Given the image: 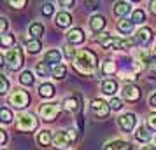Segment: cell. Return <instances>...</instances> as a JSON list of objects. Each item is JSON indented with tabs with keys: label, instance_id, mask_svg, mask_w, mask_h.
<instances>
[{
	"label": "cell",
	"instance_id": "obj_1",
	"mask_svg": "<svg viewBox=\"0 0 156 150\" xmlns=\"http://www.w3.org/2000/svg\"><path fill=\"white\" fill-rule=\"evenodd\" d=\"M74 63V68L83 73V75H93L95 70H97V65H98V58L97 54L90 49H83L77 52L76 59L72 61Z\"/></svg>",
	"mask_w": 156,
	"mask_h": 150
},
{
	"label": "cell",
	"instance_id": "obj_2",
	"mask_svg": "<svg viewBox=\"0 0 156 150\" xmlns=\"http://www.w3.org/2000/svg\"><path fill=\"white\" fill-rule=\"evenodd\" d=\"M98 44L104 49H132L137 45L135 38H119V37H112L111 33H102Z\"/></svg>",
	"mask_w": 156,
	"mask_h": 150
},
{
	"label": "cell",
	"instance_id": "obj_3",
	"mask_svg": "<svg viewBox=\"0 0 156 150\" xmlns=\"http://www.w3.org/2000/svg\"><path fill=\"white\" fill-rule=\"evenodd\" d=\"M4 61L11 70H20L23 66V51L20 47H11L7 49V52L4 54Z\"/></svg>",
	"mask_w": 156,
	"mask_h": 150
},
{
	"label": "cell",
	"instance_id": "obj_4",
	"mask_svg": "<svg viewBox=\"0 0 156 150\" xmlns=\"http://www.w3.org/2000/svg\"><path fill=\"white\" fill-rule=\"evenodd\" d=\"M62 103H55V101H49V103H42L41 107H39V115H41V119L46 122H51L55 121L60 114V110H62Z\"/></svg>",
	"mask_w": 156,
	"mask_h": 150
},
{
	"label": "cell",
	"instance_id": "obj_5",
	"mask_svg": "<svg viewBox=\"0 0 156 150\" xmlns=\"http://www.w3.org/2000/svg\"><path fill=\"white\" fill-rule=\"evenodd\" d=\"M39 128V121L34 114H21L18 117V129L20 131H25V133H34L35 129Z\"/></svg>",
	"mask_w": 156,
	"mask_h": 150
},
{
	"label": "cell",
	"instance_id": "obj_6",
	"mask_svg": "<svg viewBox=\"0 0 156 150\" xmlns=\"http://www.w3.org/2000/svg\"><path fill=\"white\" fill-rule=\"evenodd\" d=\"M7 103L12 108H25L30 103V94L23 89H14L12 94L7 98Z\"/></svg>",
	"mask_w": 156,
	"mask_h": 150
},
{
	"label": "cell",
	"instance_id": "obj_7",
	"mask_svg": "<svg viewBox=\"0 0 156 150\" xmlns=\"http://www.w3.org/2000/svg\"><path fill=\"white\" fill-rule=\"evenodd\" d=\"M91 112L95 117H98V119H105L109 112H111V107H109V103H105L104 100H100V98H95L91 101Z\"/></svg>",
	"mask_w": 156,
	"mask_h": 150
},
{
	"label": "cell",
	"instance_id": "obj_8",
	"mask_svg": "<svg viewBox=\"0 0 156 150\" xmlns=\"http://www.w3.org/2000/svg\"><path fill=\"white\" fill-rule=\"evenodd\" d=\"M118 124H119V128L125 131V133H130V131H133L135 126H137V115L132 114V112H126V114H123L118 117Z\"/></svg>",
	"mask_w": 156,
	"mask_h": 150
},
{
	"label": "cell",
	"instance_id": "obj_9",
	"mask_svg": "<svg viewBox=\"0 0 156 150\" xmlns=\"http://www.w3.org/2000/svg\"><path fill=\"white\" fill-rule=\"evenodd\" d=\"M121 94H123V100L130 101V103H135V101L140 100L142 91H140V89H139L137 86H135V84H126V86L123 87Z\"/></svg>",
	"mask_w": 156,
	"mask_h": 150
},
{
	"label": "cell",
	"instance_id": "obj_10",
	"mask_svg": "<svg viewBox=\"0 0 156 150\" xmlns=\"http://www.w3.org/2000/svg\"><path fill=\"white\" fill-rule=\"evenodd\" d=\"M133 38H135V44H137V45L146 47V45H149L151 40H153V30L147 28V26H142V28L135 33Z\"/></svg>",
	"mask_w": 156,
	"mask_h": 150
},
{
	"label": "cell",
	"instance_id": "obj_11",
	"mask_svg": "<svg viewBox=\"0 0 156 150\" xmlns=\"http://www.w3.org/2000/svg\"><path fill=\"white\" fill-rule=\"evenodd\" d=\"M72 143L70 136H69V131H56L53 135V147L55 148H67Z\"/></svg>",
	"mask_w": 156,
	"mask_h": 150
},
{
	"label": "cell",
	"instance_id": "obj_12",
	"mask_svg": "<svg viewBox=\"0 0 156 150\" xmlns=\"http://www.w3.org/2000/svg\"><path fill=\"white\" fill-rule=\"evenodd\" d=\"M65 35H67V40L70 45H77V44H83L86 40V33L81 28H70Z\"/></svg>",
	"mask_w": 156,
	"mask_h": 150
},
{
	"label": "cell",
	"instance_id": "obj_13",
	"mask_svg": "<svg viewBox=\"0 0 156 150\" xmlns=\"http://www.w3.org/2000/svg\"><path fill=\"white\" fill-rule=\"evenodd\" d=\"M42 61L48 63L49 66H56V65H60V61H62V52H60L58 49H49L46 54H44Z\"/></svg>",
	"mask_w": 156,
	"mask_h": 150
},
{
	"label": "cell",
	"instance_id": "obj_14",
	"mask_svg": "<svg viewBox=\"0 0 156 150\" xmlns=\"http://www.w3.org/2000/svg\"><path fill=\"white\" fill-rule=\"evenodd\" d=\"M62 105H63V108L69 110V112H77L79 107H81V96H79V94H72L69 98H65V101Z\"/></svg>",
	"mask_w": 156,
	"mask_h": 150
},
{
	"label": "cell",
	"instance_id": "obj_15",
	"mask_svg": "<svg viewBox=\"0 0 156 150\" xmlns=\"http://www.w3.org/2000/svg\"><path fill=\"white\" fill-rule=\"evenodd\" d=\"M90 28H91V32H95V33H100L102 30L105 28V18L100 14H93L91 18H90Z\"/></svg>",
	"mask_w": 156,
	"mask_h": 150
},
{
	"label": "cell",
	"instance_id": "obj_16",
	"mask_svg": "<svg viewBox=\"0 0 156 150\" xmlns=\"http://www.w3.org/2000/svg\"><path fill=\"white\" fill-rule=\"evenodd\" d=\"M130 12H132V4H128V2H116V5H114V16L125 19Z\"/></svg>",
	"mask_w": 156,
	"mask_h": 150
},
{
	"label": "cell",
	"instance_id": "obj_17",
	"mask_svg": "<svg viewBox=\"0 0 156 150\" xmlns=\"http://www.w3.org/2000/svg\"><path fill=\"white\" fill-rule=\"evenodd\" d=\"M100 87H102V93L107 94V96H111V98H114V94L118 93V82L112 79H105Z\"/></svg>",
	"mask_w": 156,
	"mask_h": 150
},
{
	"label": "cell",
	"instance_id": "obj_18",
	"mask_svg": "<svg viewBox=\"0 0 156 150\" xmlns=\"http://www.w3.org/2000/svg\"><path fill=\"white\" fill-rule=\"evenodd\" d=\"M104 150H132V143L125 142V140H112V142L105 143Z\"/></svg>",
	"mask_w": 156,
	"mask_h": 150
},
{
	"label": "cell",
	"instance_id": "obj_19",
	"mask_svg": "<svg viewBox=\"0 0 156 150\" xmlns=\"http://www.w3.org/2000/svg\"><path fill=\"white\" fill-rule=\"evenodd\" d=\"M55 25H56L58 28H69L72 25V16L69 12H58L56 18H55Z\"/></svg>",
	"mask_w": 156,
	"mask_h": 150
},
{
	"label": "cell",
	"instance_id": "obj_20",
	"mask_svg": "<svg viewBox=\"0 0 156 150\" xmlns=\"http://www.w3.org/2000/svg\"><path fill=\"white\" fill-rule=\"evenodd\" d=\"M151 138H153V135L149 133V128H146V126H139L137 128V131H135V140L139 143H147V142H151Z\"/></svg>",
	"mask_w": 156,
	"mask_h": 150
},
{
	"label": "cell",
	"instance_id": "obj_21",
	"mask_svg": "<svg viewBox=\"0 0 156 150\" xmlns=\"http://www.w3.org/2000/svg\"><path fill=\"white\" fill-rule=\"evenodd\" d=\"M37 143L41 147H49V145H53V135H51V131L42 129L41 133H37Z\"/></svg>",
	"mask_w": 156,
	"mask_h": 150
},
{
	"label": "cell",
	"instance_id": "obj_22",
	"mask_svg": "<svg viewBox=\"0 0 156 150\" xmlns=\"http://www.w3.org/2000/svg\"><path fill=\"white\" fill-rule=\"evenodd\" d=\"M39 96L41 98H53L55 96V86L49 82H44L39 86Z\"/></svg>",
	"mask_w": 156,
	"mask_h": 150
},
{
	"label": "cell",
	"instance_id": "obj_23",
	"mask_svg": "<svg viewBox=\"0 0 156 150\" xmlns=\"http://www.w3.org/2000/svg\"><path fill=\"white\" fill-rule=\"evenodd\" d=\"M44 30H46V28H44L42 23H32V25H30V28H28V33L34 37L35 40H39V38L44 35Z\"/></svg>",
	"mask_w": 156,
	"mask_h": 150
},
{
	"label": "cell",
	"instance_id": "obj_24",
	"mask_svg": "<svg viewBox=\"0 0 156 150\" xmlns=\"http://www.w3.org/2000/svg\"><path fill=\"white\" fill-rule=\"evenodd\" d=\"M34 82H35V77H34V73H32L30 70H23V72H21V75H20V84H21V86L30 87V86H34Z\"/></svg>",
	"mask_w": 156,
	"mask_h": 150
},
{
	"label": "cell",
	"instance_id": "obj_25",
	"mask_svg": "<svg viewBox=\"0 0 156 150\" xmlns=\"http://www.w3.org/2000/svg\"><path fill=\"white\" fill-rule=\"evenodd\" d=\"M133 21L132 19H121L119 23H118V30H119L121 33H125V35H130L132 32H133Z\"/></svg>",
	"mask_w": 156,
	"mask_h": 150
},
{
	"label": "cell",
	"instance_id": "obj_26",
	"mask_svg": "<svg viewBox=\"0 0 156 150\" xmlns=\"http://www.w3.org/2000/svg\"><path fill=\"white\" fill-rule=\"evenodd\" d=\"M25 47H27V51H28L30 54H37V52H41V49H42V42L32 38V40H27Z\"/></svg>",
	"mask_w": 156,
	"mask_h": 150
},
{
	"label": "cell",
	"instance_id": "obj_27",
	"mask_svg": "<svg viewBox=\"0 0 156 150\" xmlns=\"http://www.w3.org/2000/svg\"><path fill=\"white\" fill-rule=\"evenodd\" d=\"M35 73L39 75V77H48V75L53 73V68H51L48 63L41 61V63H37V66H35Z\"/></svg>",
	"mask_w": 156,
	"mask_h": 150
},
{
	"label": "cell",
	"instance_id": "obj_28",
	"mask_svg": "<svg viewBox=\"0 0 156 150\" xmlns=\"http://www.w3.org/2000/svg\"><path fill=\"white\" fill-rule=\"evenodd\" d=\"M53 79H56V80H62L67 75V65H63V63H60V65H56V66H53Z\"/></svg>",
	"mask_w": 156,
	"mask_h": 150
},
{
	"label": "cell",
	"instance_id": "obj_29",
	"mask_svg": "<svg viewBox=\"0 0 156 150\" xmlns=\"http://www.w3.org/2000/svg\"><path fill=\"white\" fill-rule=\"evenodd\" d=\"M132 21H133V25H142V23H146V12H144L142 9H135L133 12H132Z\"/></svg>",
	"mask_w": 156,
	"mask_h": 150
},
{
	"label": "cell",
	"instance_id": "obj_30",
	"mask_svg": "<svg viewBox=\"0 0 156 150\" xmlns=\"http://www.w3.org/2000/svg\"><path fill=\"white\" fill-rule=\"evenodd\" d=\"M0 121L4 122V124H9V122L12 121V112H11L7 107H4L0 110Z\"/></svg>",
	"mask_w": 156,
	"mask_h": 150
},
{
	"label": "cell",
	"instance_id": "obj_31",
	"mask_svg": "<svg viewBox=\"0 0 156 150\" xmlns=\"http://www.w3.org/2000/svg\"><path fill=\"white\" fill-rule=\"evenodd\" d=\"M102 72H104L105 75H111V73L116 72V65H114L112 61H109V59H107V61L102 63Z\"/></svg>",
	"mask_w": 156,
	"mask_h": 150
},
{
	"label": "cell",
	"instance_id": "obj_32",
	"mask_svg": "<svg viewBox=\"0 0 156 150\" xmlns=\"http://www.w3.org/2000/svg\"><path fill=\"white\" fill-rule=\"evenodd\" d=\"M63 56L67 58V59L74 61V59H76V56H77V52H76V49H74L72 45H65V47H63Z\"/></svg>",
	"mask_w": 156,
	"mask_h": 150
},
{
	"label": "cell",
	"instance_id": "obj_33",
	"mask_svg": "<svg viewBox=\"0 0 156 150\" xmlns=\"http://www.w3.org/2000/svg\"><path fill=\"white\" fill-rule=\"evenodd\" d=\"M0 44H2V47H14V35H9V33H5V35H2V40H0Z\"/></svg>",
	"mask_w": 156,
	"mask_h": 150
},
{
	"label": "cell",
	"instance_id": "obj_34",
	"mask_svg": "<svg viewBox=\"0 0 156 150\" xmlns=\"http://www.w3.org/2000/svg\"><path fill=\"white\" fill-rule=\"evenodd\" d=\"M109 107H111V110H114V112H118V110H121L123 108V100H119V98H111V101H109Z\"/></svg>",
	"mask_w": 156,
	"mask_h": 150
},
{
	"label": "cell",
	"instance_id": "obj_35",
	"mask_svg": "<svg viewBox=\"0 0 156 150\" xmlns=\"http://www.w3.org/2000/svg\"><path fill=\"white\" fill-rule=\"evenodd\" d=\"M0 82H2V89H0V93L2 94H5L9 91V80L5 75H0Z\"/></svg>",
	"mask_w": 156,
	"mask_h": 150
},
{
	"label": "cell",
	"instance_id": "obj_36",
	"mask_svg": "<svg viewBox=\"0 0 156 150\" xmlns=\"http://www.w3.org/2000/svg\"><path fill=\"white\" fill-rule=\"evenodd\" d=\"M147 128L151 131H156V114H151L147 117Z\"/></svg>",
	"mask_w": 156,
	"mask_h": 150
},
{
	"label": "cell",
	"instance_id": "obj_37",
	"mask_svg": "<svg viewBox=\"0 0 156 150\" xmlns=\"http://www.w3.org/2000/svg\"><path fill=\"white\" fill-rule=\"evenodd\" d=\"M53 12H55V5H53V4H44L42 5V14L44 16H51Z\"/></svg>",
	"mask_w": 156,
	"mask_h": 150
},
{
	"label": "cell",
	"instance_id": "obj_38",
	"mask_svg": "<svg viewBox=\"0 0 156 150\" xmlns=\"http://www.w3.org/2000/svg\"><path fill=\"white\" fill-rule=\"evenodd\" d=\"M147 75L151 79H156V59H153V63L147 66Z\"/></svg>",
	"mask_w": 156,
	"mask_h": 150
},
{
	"label": "cell",
	"instance_id": "obj_39",
	"mask_svg": "<svg viewBox=\"0 0 156 150\" xmlns=\"http://www.w3.org/2000/svg\"><path fill=\"white\" fill-rule=\"evenodd\" d=\"M9 5H12V7H16V9H21V7H25L27 5V0H11L9 2Z\"/></svg>",
	"mask_w": 156,
	"mask_h": 150
},
{
	"label": "cell",
	"instance_id": "obj_40",
	"mask_svg": "<svg viewBox=\"0 0 156 150\" xmlns=\"http://www.w3.org/2000/svg\"><path fill=\"white\" fill-rule=\"evenodd\" d=\"M7 26H9V23L5 18H0V33L2 35H5V32H7Z\"/></svg>",
	"mask_w": 156,
	"mask_h": 150
},
{
	"label": "cell",
	"instance_id": "obj_41",
	"mask_svg": "<svg viewBox=\"0 0 156 150\" xmlns=\"http://www.w3.org/2000/svg\"><path fill=\"white\" fill-rule=\"evenodd\" d=\"M5 143H7V133L2 129V131H0V145H2V147H5Z\"/></svg>",
	"mask_w": 156,
	"mask_h": 150
},
{
	"label": "cell",
	"instance_id": "obj_42",
	"mask_svg": "<svg viewBox=\"0 0 156 150\" xmlns=\"http://www.w3.org/2000/svg\"><path fill=\"white\" fill-rule=\"evenodd\" d=\"M149 107L156 110V93H153L151 96H149Z\"/></svg>",
	"mask_w": 156,
	"mask_h": 150
},
{
	"label": "cell",
	"instance_id": "obj_43",
	"mask_svg": "<svg viewBox=\"0 0 156 150\" xmlns=\"http://www.w3.org/2000/svg\"><path fill=\"white\" fill-rule=\"evenodd\" d=\"M60 5H63V7H72V5H74V0H62V2H60Z\"/></svg>",
	"mask_w": 156,
	"mask_h": 150
},
{
	"label": "cell",
	"instance_id": "obj_44",
	"mask_svg": "<svg viewBox=\"0 0 156 150\" xmlns=\"http://www.w3.org/2000/svg\"><path fill=\"white\" fill-rule=\"evenodd\" d=\"M149 9H151V12L156 16V0H153V2H149Z\"/></svg>",
	"mask_w": 156,
	"mask_h": 150
},
{
	"label": "cell",
	"instance_id": "obj_45",
	"mask_svg": "<svg viewBox=\"0 0 156 150\" xmlns=\"http://www.w3.org/2000/svg\"><path fill=\"white\" fill-rule=\"evenodd\" d=\"M69 136H70L72 143L76 142V138H77V135H76V131H74V129H70V131H69Z\"/></svg>",
	"mask_w": 156,
	"mask_h": 150
},
{
	"label": "cell",
	"instance_id": "obj_46",
	"mask_svg": "<svg viewBox=\"0 0 156 150\" xmlns=\"http://www.w3.org/2000/svg\"><path fill=\"white\" fill-rule=\"evenodd\" d=\"M142 150H156V147L154 145H147V147H144Z\"/></svg>",
	"mask_w": 156,
	"mask_h": 150
},
{
	"label": "cell",
	"instance_id": "obj_47",
	"mask_svg": "<svg viewBox=\"0 0 156 150\" xmlns=\"http://www.w3.org/2000/svg\"><path fill=\"white\" fill-rule=\"evenodd\" d=\"M153 56H156V45H154V51H153Z\"/></svg>",
	"mask_w": 156,
	"mask_h": 150
},
{
	"label": "cell",
	"instance_id": "obj_48",
	"mask_svg": "<svg viewBox=\"0 0 156 150\" xmlns=\"http://www.w3.org/2000/svg\"><path fill=\"white\" fill-rule=\"evenodd\" d=\"M154 147H156V138H154Z\"/></svg>",
	"mask_w": 156,
	"mask_h": 150
},
{
	"label": "cell",
	"instance_id": "obj_49",
	"mask_svg": "<svg viewBox=\"0 0 156 150\" xmlns=\"http://www.w3.org/2000/svg\"><path fill=\"white\" fill-rule=\"evenodd\" d=\"M2 150H5V148H2Z\"/></svg>",
	"mask_w": 156,
	"mask_h": 150
}]
</instances>
